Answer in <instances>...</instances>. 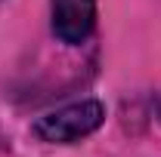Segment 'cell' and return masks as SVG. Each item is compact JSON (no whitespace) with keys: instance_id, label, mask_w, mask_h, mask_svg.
I'll list each match as a JSON object with an SVG mask.
<instances>
[{"instance_id":"obj_1","label":"cell","mask_w":161,"mask_h":157,"mask_svg":"<svg viewBox=\"0 0 161 157\" xmlns=\"http://www.w3.org/2000/svg\"><path fill=\"white\" fill-rule=\"evenodd\" d=\"M105 120V108L96 99H84V102H75V105H65L59 111H50L43 117L34 120L31 133L40 139V142H50V145H71V142H80L84 136L96 133Z\"/></svg>"},{"instance_id":"obj_2","label":"cell","mask_w":161,"mask_h":157,"mask_svg":"<svg viewBox=\"0 0 161 157\" xmlns=\"http://www.w3.org/2000/svg\"><path fill=\"white\" fill-rule=\"evenodd\" d=\"M50 19L62 43H84L96 25V0H50Z\"/></svg>"}]
</instances>
